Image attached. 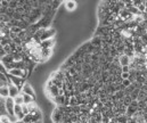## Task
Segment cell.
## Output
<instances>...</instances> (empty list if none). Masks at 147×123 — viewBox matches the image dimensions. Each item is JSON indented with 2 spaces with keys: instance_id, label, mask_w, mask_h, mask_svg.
Instances as JSON below:
<instances>
[{
  "instance_id": "29",
  "label": "cell",
  "mask_w": 147,
  "mask_h": 123,
  "mask_svg": "<svg viewBox=\"0 0 147 123\" xmlns=\"http://www.w3.org/2000/svg\"><path fill=\"white\" fill-rule=\"evenodd\" d=\"M144 113H145V114H147V105H146V107L144 108Z\"/></svg>"
},
{
  "instance_id": "25",
  "label": "cell",
  "mask_w": 147,
  "mask_h": 123,
  "mask_svg": "<svg viewBox=\"0 0 147 123\" xmlns=\"http://www.w3.org/2000/svg\"><path fill=\"white\" fill-rule=\"evenodd\" d=\"M121 78H122V80H129L130 74H129V73H122V74H121Z\"/></svg>"
},
{
  "instance_id": "9",
  "label": "cell",
  "mask_w": 147,
  "mask_h": 123,
  "mask_svg": "<svg viewBox=\"0 0 147 123\" xmlns=\"http://www.w3.org/2000/svg\"><path fill=\"white\" fill-rule=\"evenodd\" d=\"M40 46L42 47V49H53V47L55 46V38L41 41L40 42Z\"/></svg>"
},
{
  "instance_id": "22",
  "label": "cell",
  "mask_w": 147,
  "mask_h": 123,
  "mask_svg": "<svg viewBox=\"0 0 147 123\" xmlns=\"http://www.w3.org/2000/svg\"><path fill=\"white\" fill-rule=\"evenodd\" d=\"M22 111H23V114H24V115L30 114V110H29L28 105H25V104H23V105H22Z\"/></svg>"
},
{
  "instance_id": "14",
  "label": "cell",
  "mask_w": 147,
  "mask_h": 123,
  "mask_svg": "<svg viewBox=\"0 0 147 123\" xmlns=\"http://www.w3.org/2000/svg\"><path fill=\"white\" fill-rule=\"evenodd\" d=\"M51 54H53V49H43L42 50V63L48 60L50 58Z\"/></svg>"
},
{
  "instance_id": "26",
  "label": "cell",
  "mask_w": 147,
  "mask_h": 123,
  "mask_svg": "<svg viewBox=\"0 0 147 123\" xmlns=\"http://www.w3.org/2000/svg\"><path fill=\"white\" fill-rule=\"evenodd\" d=\"M130 72V66H122V73H129Z\"/></svg>"
},
{
  "instance_id": "16",
  "label": "cell",
  "mask_w": 147,
  "mask_h": 123,
  "mask_svg": "<svg viewBox=\"0 0 147 123\" xmlns=\"http://www.w3.org/2000/svg\"><path fill=\"white\" fill-rule=\"evenodd\" d=\"M23 99H24V104L25 105H29V104H31V103H33L36 100V98H33V97H31L29 95H25V93H23Z\"/></svg>"
},
{
  "instance_id": "5",
  "label": "cell",
  "mask_w": 147,
  "mask_h": 123,
  "mask_svg": "<svg viewBox=\"0 0 147 123\" xmlns=\"http://www.w3.org/2000/svg\"><path fill=\"white\" fill-rule=\"evenodd\" d=\"M22 93H25V95H29L33 98H36V93H34V89H33V85L30 83V82H25L22 87Z\"/></svg>"
},
{
  "instance_id": "10",
  "label": "cell",
  "mask_w": 147,
  "mask_h": 123,
  "mask_svg": "<svg viewBox=\"0 0 147 123\" xmlns=\"http://www.w3.org/2000/svg\"><path fill=\"white\" fill-rule=\"evenodd\" d=\"M57 106H65V96L64 95H58L54 99H51Z\"/></svg>"
},
{
  "instance_id": "4",
  "label": "cell",
  "mask_w": 147,
  "mask_h": 123,
  "mask_svg": "<svg viewBox=\"0 0 147 123\" xmlns=\"http://www.w3.org/2000/svg\"><path fill=\"white\" fill-rule=\"evenodd\" d=\"M7 78H8V80H9V83H13L14 85H16V87H17V88H20V89H22L23 84L25 83V81H24V79H23V78L14 77V75H10L9 73L7 74ZM9 83H8V84H9Z\"/></svg>"
},
{
  "instance_id": "17",
  "label": "cell",
  "mask_w": 147,
  "mask_h": 123,
  "mask_svg": "<svg viewBox=\"0 0 147 123\" xmlns=\"http://www.w3.org/2000/svg\"><path fill=\"white\" fill-rule=\"evenodd\" d=\"M2 64H9V63H13L14 59H13V55H6L2 59H1Z\"/></svg>"
},
{
  "instance_id": "28",
  "label": "cell",
  "mask_w": 147,
  "mask_h": 123,
  "mask_svg": "<svg viewBox=\"0 0 147 123\" xmlns=\"http://www.w3.org/2000/svg\"><path fill=\"white\" fill-rule=\"evenodd\" d=\"M3 85H6V83H5V82H2L1 80H0V88H1V87H3Z\"/></svg>"
},
{
  "instance_id": "33",
  "label": "cell",
  "mask_w": 147,
  "mask_h": 123,
  "mask_svg": "<svg viewBox=\"0 0 147 123\" xmlns=\"http://www.w3.org/2000/svg\"><path fill=\"white\" fill-rule=\"evenodd\" d=\"M71 123H72V122H71Z\"/></svg>"
},
{
  "instance_id": "32",
  "label": "cell",
  "mask_w": 147,
  "mask_h": 123,
  "mask_svg": "<svg viewBox=\"0 0 147 123\" xmlns=\"http://www.w3.org/2000/svg\"><path fill=\"white\" fill-rule=\"evenodd\" d=\"M63 123H67V122H63Z\"/></svg>"
},
{
  "instance_id": "7",
  "label": "cell",
  "mask_w": 147,
  "mask_h": 123,
  "mask_svg": "<svg viewBox=\"0 0 147 123\" xmlns=\"http://www.w3.org/2000/svg\"><path fill=\"white\" fill-rule=\"evenodd\" d=\"M55 34H56V29H54V28H48V29H46L45 33L42 34L41 41L48 40V39H53V38L55 37Z\"/></svg>"
},
{
  "instance_id": "31",
  "label": "cell",
  "mask_w": 147,
  "mask_h": 123,
  "mask_svg": "<svg viewBox=\"0 0 147 123\" xmlns=\"http://www.w3.org/2000/svg\"><path fill=\"white\" fill-rule=\"evenodd\" d=\"M36 123H42V121H38V122H36Z\"/></svg>"
},
{
  "instance_id": "23",
  "label": "cell",
  "mask_w": 147,
  "mask_h": 123,
  "mask_svg": "<svg viewBox=\"0 0 147 123\" xmlns=\"http://www.w3.org/2000/svg\"><path fill=\"white\" fill-rule=\"evenodd\" d=\"M0 73H2V74H8V71L5 69V65L2 64V62H0Z\"/></svg>"
},
{
  "instance_id": "21",
  "label": "cell",
  "mask_w": 147,
  "mask_h": 123,
  "mask_svg": "<svg viewBox=\"0 0 147 123\" xmlns=\"http://www.w3.org/2000/svg\"><path fill=\"white\" fill-rule=\"evenodd\" d=\"M18 7V1H9V7L8 8H11V9H16Z\"/></svg>"
},
{
  "instance_id": "1",
  "label": "cell",
  "mask_w": 147,
  "mask_h": 123,
  "mask_svg": "<svg viewBox=\"0 0 147 123\" xmlns=\"http://www.w3.org/2000/svg\"><path fill=\"white\" fill-rule=\"evenodd\" d=\"M51 121L54 123H63V121H64V114L59 110L58 106L55 107L53 113H51Z\"/></svg>"
},
{
  "instance_id": "15",
  "label": "cell",
  "mask_w": 147,
  "mask_h": 123,
  "mask_svg": "<svg viewBox=\"0 0 147 123\" xmlns=\"http://www.w3.org/2000/svg\"><path fill=\"white\" fill-rule=\"evenodd\" d=\"M14 99V103H15V105H23L24 104V99H23V93H20L18 96H16L15 98H13Z\"/></svg>"
},
{
  "instance_id": "6",
  "label": "cell",
  "mask_w": 147,
  "mask_h": 123,
  "mask_svg": "<svg viewBox=\"0 0 147 123\" xmlns=\"http://www.w3.org/2000/svg\"><path fill=\"white\" fill-rule=\"evenodd\" d=\"M132 58H134V57H132ZM132 58L129 57V56H127V55H124V54L120 55V56H119V64H120V66H121V67H122V66H130V64H131V62H132Z\"/></svg>"
},
{
  "instance_id": "30",
  "label": "cell",
  "mask_w": 147,
  "mask_h": 123,
  "mask_svg": "<svg viewBox=\"0 0 147 123\" xmlns=\"http://www.w3.org/2000/svg\"><path fill=\"white\" fill-rule=\"evenodd\" d=\"M144 101H145V103H146V104H147V97H146V98H145V100H144Z\"/></svg>"
},
{
  "instance_id": "20",
  "label": "cell",
  "mask_w": 147,
  "mask_h": 123,
  "mask_svg": "<svg viewBox=\"0 0 147 123\" xmlns=\"http://www.w3.org/2000/svg\"><path fill=\"white\" fill-rule=\"evenodd\" d=\"M147 97V93L145 91H142L139 92V96H138V101H142V100H145V98Z\"/></svg>"
},
{
  "instance_id": "24",
  "label": "cell",
  "mask_w": 147,
  "mask_h": 123,
  "mask_svg": "<svg viewBox=\"0 0 147 123\" xmlns=\"http://www.w3.org/2000/svg\"><path fill=\"white\" fill-rule=\"evenodd\" d=\"M124 88H128V87H130L131 85V82L129 81V80H122V83H121Z\"/></svg>"
},
{
  "instance_id": "19",
  "label": "cell",
  "mask_w": 147,
  "mask_h": 123,
  "mask_svg": "<svg viewBox=\"0 0 147 123\" xmlns=\"http://www.w3.org/2000/svg\"><path fill=\"white\" fill-rule=\"evenodd\" d=\"M131 103H132L131 97H130V96H124V98H123V105L128 107V106L131 105Z\"/></svg>"
},
{
  "instance_id": "12",
  "label": "cell",
  "mask_w": 147,
  "mask_h": 123,
  "mask_svg": "<svg viewBox=\"0 0 147 123\" xmlns=\"http://www.w3.org/2000/svg\"><path fill=\"white\" fill-rule=\"evenodd\" d=\"M64 6H65V9H66V10H69V11H72V10H75V9H76V6H78V3H76L75 1L69 0V1H66V2L64 3Z\"/></svg>"
},
{
  "instance_id": "8",
  "label": "cell",
  "mask_w": 147,
  "mask_h": 123,
  "mask_svg": "<svg viewBox=\"0 0 147 123\" xmlns=\"http://www.w3.org/2000/svg\"><path fill=\"white\" fill-rule=\"evenodd\" d=\"M8 89H9V97H11V98H15L16 96H18L21 93L20 88H17L16 85H14L13 83H9L8 84Z\"/></svg>"
},
{
  "instance_id": "11",
  "label": "cell",
  "mask_w": 147,
  "mask_h": 123,
  "mask_svg": "<svg viewBox=\"0 0 147 123\" xmlns=\"http://www.w3.org/2000/svg\"><path fill=\"white\" fill-rule=\"evenodd\" d=\"M138 112V107H135V106H128L127 107V113H125V115L129 118V119H131L136 113Z\"/></svg>"
},
{
  "instance_id": "3",
  "label": "cell",
  "mask_w": 147,
  "mask_h": 123,
  "mask_svg": "<svg viewBox=\"0 0 147 123\" xmlns=\"http://www.w3.org/2000/svg\"><path fill=\"white\" fill-rule=\"evenodd\" d=\"M5 107H6V112L9 116H14V107H15V103H14V99L11 97H8L6 98L5 100Z\"/></svg>"
},
{
  "instance_id": "27",
  "label": "cell",
  "mask_w": 147,
  "mask_h": 123,
  "mask_svg": "<svg viewBox=\"0 0 147 123\" xmlns=\"http://www.w3.org/2000/svg\"><path fill=\"white\" fill-rule=\"evenodd\" d=\"M128 123H137V122H136V120H134V119H129Z\"/></svg>"
},
{
  "instance_id": "18",
  "label": "cell",
  "mask_w": 147,
  "mask_h": 123,
  "mask_svg": "<svg viewBox=\"0 0 147 123\" xmlns=\"http://www.w3.org/2000/svg\"><path fill=\"white\" fill-rule=\"evenodd\" d=\"M0 123H11V121H10V116H9L8 114L0 115Z\"/></svg>"
},
{
  "instance_id": "2",
  "label": "cell",
  "mask_w": 147,
  "mask_h": 123,
  "mask_svg": "<svg viewBox=\"0 0 147 123\" xmlns=\"http://www.w3.org/2000/svg\"><path fill=\"white\" fill-rule=\"evenodd\" d=\"M47 91H48V96L51 99H54L55 97H57L59 95V88L57 85L53 84V82L50 80L48 81V84H47Z\"/></svg>"
},
{
  "instance_id": "13",
  "label": "cell",
  "mask_w": 147,
  "mask_h": 123,
  "mask_svg": "<svg viewBox=\"0 0 147 123\" xmlns=\"http://www.w3.org/2000/svg\"><path fill=\"white\" fill-rule=\"evenodd\" d=\"M0 97H2L3 99L9 97V89H8V84L3 85L0 88Z\"/></svg>"
}]
</instances>
